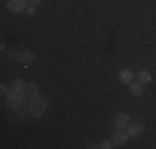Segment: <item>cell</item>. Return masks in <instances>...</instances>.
Instances as JSON below:
<instances>
[{
  "label": "cell",
  "mask_w": 156,
  "mask_h": 149,
  "mask_svg": "<svg viewBox=\"0 0 156 149\" xmlns=\"http://www.w3.org/2000/svg\"><path fill=\"white\" fill-rule=\"evenodd\" d=\"M47 106H48V101L42 95H33L30 98V103H28V109H30V114L33 118L43 116V113L47 111Z\"/></svg>",
  "instance_id": "6da1fadb"
},
{
  "label": "cell",
  "mask_w": 156,
  "mask_h": 149,
  "mask_svg": "<svg viewBox=\"0 0 156 149\" xmlns=\"http://www.w3.org/2000/svg\"><path fill=\"white\" fill-rule=\"evenodd\" d=\"M22 99H23V96H22V93H12V95H9V98H7V108H12V109H15V108L20 106Z\"/></svg>",
  "instance_id": "7a4b0ae2"
},
{
  "label": "cell",
  "mask_w": 156,
  "mask_h": 149,
  "mask_svg": "<svg viewBox=\"0 0 156 149\" xmlns=\"http://www.w3.org/2000/svg\"><path fill=\"white\" fill-rule=\"evenodd\" d=\"M115 126H116V129H126L129 126V116L126 113H120L116 114V119H115Z\"/></svg>",
  "instance_id": "3957f363"
},
{
  "label": "cell",
  "mask_w": 156,
  "mask_h": 149,
  "mask_svg": "<svg viewBox=\"0 0 156 149\" xmlns=\"http://www.w3.org/2000/svg\"><path fill=\"white\" fill-rule=\"evenodd\" d=\"M7 7H9L12 12H23V10L27 9V0H9Z\"/></svg>",
  "instance_id": "277c9868"
},
{
  "label": "cell",
  "mask_w": 156,
  "mask_h": 149,
  "mask_svg": "<svg viewBox=\"0 0 156 149\" xmlns=\"http://www.w3.org/2000/svg\"><path fill=\"white\" fill-rule=\"evenodd\" d=\"M15 60L18 63H23V65H28V63L35 61V55L32 51H20V53L15 55Z\"/></svg>",
  "instance_id": "5b68a950"
},
{
  "label": "cell",
  "mask_w": 156,
  "mask_h": 149,
  "mask_svg": "<svg viewBox=\"0 0 156 149\" xmlns=\"http://www.w3.org/2000/svg\"><path fill=\"white\" fill-rule=\"evenodd\" d=\"M128 134L126 133H121V129H118V133L113 134V139H111V143L115 144V146H123L126 144V141H128Z\"/></svg>",
  "instance_id": "8992f818"
},
{
  "label": "cell",
  "mask_w": 156,
  "mask_h": 149,
  "mask_svg": "<svg viewBox=\"0 0 156 149\" xmlns=\"http://www.w3.org/2000/svg\"><path fill=\"white\" fill-rule=\"evenodd\" d=\"M143 129H144V124H143V123H136V124L129 126L128 136H129V137H138L140 134L143 133Z\"/></svg>",
  "instance_id": "52a82bcc"
},
{
  "label": "cell",
  "mask_w": 156,
  "mask_h": 149,
  "mask_svg": "<svg viewBox=\"0 0 156 149\" xmlns=\"http://www.w3.org/2000/svg\"><path fill=\"white\" fill-rule=\"evenodd\" d=\"M120 81L123 85H129L133 81V73L129 70H121L120 71Z\"/></svg>",
  "instance_id": "ba28073f"
},
{
  "label": "cell",
  "mask_w": 156,
  "mask_h": 149,
  "mask_svg": "<svg viewBox=\"0 0 156 149\" xmlns=\"http://www.w3.org/2000/svg\"><path fill=\"white\" fill-rule=\"evenodd\" d=\"M129 89H131V95L136 98L143 95V85L141 83H129Z\"/></svg>",
  "instance_id": "9c48e42d"
},
{
  "label": "cell",
  "mask_w": 156,
  "mask_h": 149,
  "mask_svg": "<svg viewBox=\"0 0 156 149\" xmlns=\"http://www.w3.org/2000/svg\"><path fill=\"white\" fill-rule=\"evenodd\" d=\"M138 83H141V85L151 83V73L150 71H140L138 73Z\"/></svg>",
  "instance_id": "30bf717a"
},
{
  "label": "cell",
  "mask_w": 156,
  "mask_h": 149,
  "mask_svg": "<svg viewBox=\"0 0 156 149\" xmlns=\"http://www.w3.org/2000/svg\"><path fill=\"white\" fill-rule=\"evenodd\" d=\"M23 89H25L23 81H22V80H13V83H12V93H23Z\"/></svg>",
  "instance_id": "8fae6325"
},
{
  "label": "cell",
  "mask_w": 156,
  "mask_h": 149,
  "mask_svg": "<svg viewBox=\"0 0 156 149\" xmlns=\"http://www.w3.org/2000/svg\"><path fill=\"white\" fill-rule=\"evenodd\" d=\"M23 91L27 93L28 96H33V95H37V93H38V86H37L35 83H28V85H25Z\"/></svg>",
  "instance_id": "7c38bea8"
},
{
  "label": "cell",
  "mask_w": 156,
  "mask_h": 149,
  "mask_svg": "<svg viewBox=\"0 0 156 149\" xmlns=\"http://www.w3.org/2000/svg\"><path fill=\"white\" fill-rule=\"evenodd\" d=\"M91 147H101V149H110V147H111V143H110V141H103L101 144H98V146H91Z\"/></svg>",
  "instance_id": "4fadbf2b"
},
{
  "label": "cell",
  "mask_w": 156,
  "mask_h": 149,
  "mask_svg": "<svg viewBox=\"0 0 156 149\" xmlns=\"http://www.w3.org/2000/svg\"><path fill=\"white\" fill-rule=\"evenodd\" d=\"M27 12H28V15H33V13H35V7H28V10H27Z\"/></svg>",
  "instance_id": "5bb4252c"
},
{
  "label": "cell",
  "mask_w": 156,
  "mask_h": 149,
  "mask_svg": "<svg viewBox=\"0 0 156 149\" xmlns=\"http://www.w3.org/2000/svg\"><path fill=\"white\" fill-rule=\"evenodd\" d=\"M0 91H2V95H5V91H7V89H5V86H3V85L0 86Z\"/></svg>",
  "instance_id": "9a60e30c"
},
{
  "label": "cell",
  "mask_w": 156,
  "mask_h": 149,
  "mask_svg": "<svg viewBox=\"0 0 156 149\" xmlns=\"http://www.w3.org/2000/svg\"><path fill=\"white\" fill-rule=\"evenodd\" d=\"M40 2H42V0H32V3H33V5H38Z\"/></svg>",
  "instance_id": "2e32d148"
}]
</instances>
